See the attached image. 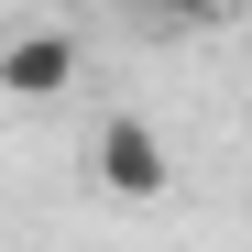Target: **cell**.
I'll return each instance as SVG.
<instances>
[{
    "mask_svg": "<svg viewBox=\"0 0 252 252\" xmlns=\"http://www.w3.org/2000/svg\"><path fill=\"white\" fill-rule=\"evenodd\" d=\"M99 187H110L121 208H154L164 187H176V164H164V132H154V121H132V110L99 121Z\"/></svg>",
    "mask_w": 252,
    "mask_h": 252,
    "instance_id": "7a4b0ae2",
    "label": "cell"
},
{
    "mask_svg": "<svg viewBox=\"0 0 252 252\" xmlns=\"http://www.w3.org/2000/svg\"><path fill=\"white\" fill-rule=\"evenodd\" d=\"M121 11H143V22H176V33H197V22H220L230 0H121Z\"/></svg>",
    "mask_w": 252,
    "mask_h": 252,
    "instance_id": "3957f363",
    "label": "cell"
},
{
    "mask_svg": "<svg viewBox=\"0 0 252 252\" xmlns=\"http://www.w3.org/2000/svg\"><path fill=\"white\" fill-rule=\"evenodd\" d=\"M77 88V33L66 22H22V33H0V99H22V110H44Z\"/></svg>",
    "mask_w": 252,
    "mask_h": 252,
    "instance_id": "6da1fadb",
    "label": "cell"
}]
</instances>
